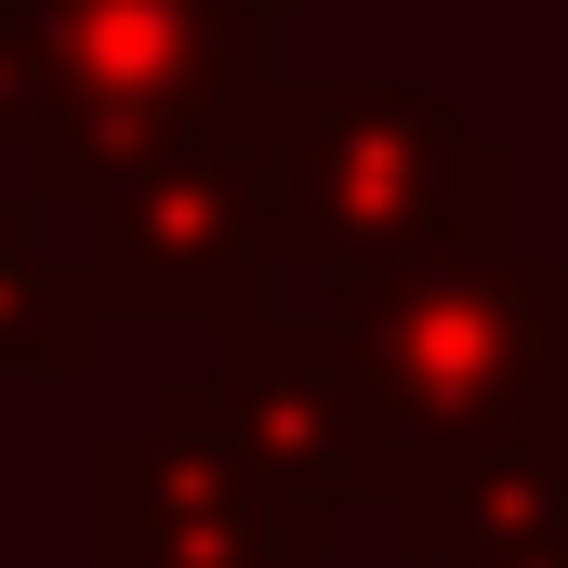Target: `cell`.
I'll return each mask as SVG.
<instances>
[{"label": "cell", "mask_w": 568, "mask_h": 568, "mask_svg": "<svg viewBox=\"0 0 568 568\" xmlns=\"http://www.w3.org/2000/svg\"><path fill=\"white\" fill-rule=\"evenodd\" d=\"M252 172H265V239L317 291L424 278L516 252V145L476 133L449 93L371 80V67H278L252 106Z\"/></svg>", "instance_id": "cell-1"}, {"label": "cell", "mask_w": 568, "mask_h": 568, "mask_svg": "<svg viewBox=\"0 0 568 568\" xmlns=\"http://www.w3.org/2000/svg\"><path fill=\"white\" fill-rule=\"evenodd\" d=\"M265 80H278V27L252 0H13V93H0L13 199L93 212L120 172L239 133Z\"/></svg>", "instance_id": "cell-2"}, {"label": "cell", "mask_w": 568, "mask_h": 568, "mask_svg": "<svg viewBox=\"0 0 568 568\" xmlns=\"http://www.w3.org/2000/svg\"><path fill=\"white\" fill-rule=\"evenodd\" d=\"M357 410H371V489L436 449L568 436V265L556 252H476L424 278L317 291Z\"/></svg>", "instance_id": "cell-3"}, {"label": "cell", "mask_w": 568, "mask_h": 568, "mask_svg": "<svg viewBox=\"0 0 568 568\" xmlns=\"http://www.w3.org/2000/svg\"><path fill=\"white\" fill-rule=\"evenodd\" d=\"M331 542H344V516L278 503L239 463L199 371H159L145 424L93 449V568H317Z\"/></svg>", "instance_id": "cell-4"}, {"label": "cell", "mask_w": 568, "mask_h": 568, "mask_svg": "<svg viewBox=\"0 0 568 568\" xmlns=\"http://www.w3.org/2000/svg\"><path fill=\"white\" fill-rule=\"evenodd\" d=\"M93 291L106 317L145 331H239L252 304H278V239H265V172H252V120L199 133L172 159L120 172L93 199Z\"/></svg>", "instance_id": "cell-5"}, {"label": "cell", "mask_w": 568, "mask_h": 568, "mask_svg": "<svg viewBox=\"0 0 568 568\" xmlns=\"http://www.w3.org/2000/svg\"><path fill=\"white\" fill-rule=\"evenodd\" d=\"M199 384H212L239 463L278 503H304V516H357L371 503V410H357V371H344L317 304H252L239 331H212Z\"/></svg>", "instance_id": "cell-6"}, {"label": "cell", "mask_w": 568, "mask_h": 568, "mask_svg": "<svg viewBox=\"0 0 568 568\" xmlns=\"http://www.w3.org/2000/svg\"><path fill=\"white\" fill-rule=\"evenodd\" d=\"M384 542L410 568H476L529 529L568 516V436H503V449H436V463H397L371 489Z\"/></svg>", "instance_id": "cell-7"}, {"label": "cell", "mask_w": 568, "mask_h": 568, "mask_svg": "<svg viewBox=\"0 0 568 568\" xmlns=\"http://www.w3.org/2000/svg\"><path fill=\"white\" fill-rule=\"evenodd\" d=\"M106 291L80 252L40 239V212L0 185V371H40V384H93L106 371Z\"/></svg>", "instance_id": "cell-8"}, {"label": "cell", "mask_w": 568, "mask_h": 568, "mask_svg": "<svg viewBox=\"0 0 568 568\" xmlns=\"http://www.w3.org/2000/svg\"><path fill=\"white\" fill-rule=\"evenodd\" d=\"M476 568H568V516H556V529H529V542H503V556H476Z\"/></svg>", "instance_id": "cell-9"}, {"label": "cell", "mask_w": 568, "mask_h": 568, "mask_svg": "<svg viewBox=\"0 0 568 568\" xmlns=\"http://www.w3.org/2000/svg\"><path fill=\"white\" fill-rule=\"evenodd\" d=\"M0 93H13V0H0Z\"/></svg>", "instance_id": "cell-10"}, {"label": "cell", "mask_w": 568, "mask_h": 568, "mask_svg": "<svg viewBox=\"0 0 568 568\" xmlns=\"http://www.w3.org/2000/svg\"><path fill=\"white\" fill-rule=\"evenodd\" d=\"M252 13H265V27H278V13H317V0H252Z\"/></svg>", "instance_id": "cell-11"}]
</instances>
